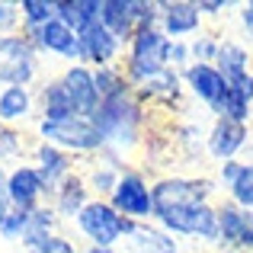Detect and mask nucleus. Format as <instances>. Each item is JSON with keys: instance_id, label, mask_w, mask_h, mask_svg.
I'll use <instances>...</instances> for the list:
<instances>
[{"instance_id": "b1692460", "label": "nucleus", "mask_w": 253, "mask_h": 253, "mask_svg": "<svg viewBox=\"0 0 253 253\" xmlns=\"http://www.w3.org/2000/svg\"><path fill=\"white\" fill-rule=\"evenodd\" d=\"M61 224H64V221L58 218V211L51 209L48 202H45V205H39V209H32V211H29V221H26L23 244H19V247H23V250H29V247H36V244L48 241V237L61 234Z\"/></svg>"}, {"instance_id": "0eeeda50", "label": "nucleus", "mask_w": 253, "mask_h": 253, "mask_svg": "<svg viewBox=\"0 0 253 253\" xmlns=\"http://www.w3.org/2000/svg\"><path fill=\"white\" fill-rule=\"evenodd\" d=\"M135 96L148 112H164V116H183L186 112L183 74L173 68H164L161 74H154L151 81L135 86Z\"/></svg>"}, {"instance_id": "412c9836", "label": "nucleus", "mask_w": 253, "mask_h": 253, "mask_svg": "<svg viewBox=\"0 0 253 253\" xmlns=\"http://www.w3.org/2000/svg\"><path fill=\"white\" fill-rule=\"evenodd\" d=\"M215 68L221 71V77L228 84L237 81V77H244V74H250L253 71V48L244 42L241 36H221Z\"/></svg>"}, {"instance_id": "58836bf2", "label": "nucleus", "mask_w": 253, "mask_h": 253, "mask_svg": "<svg viewBox=\"0 0 253 253\" xmlns=\"http://www.w3.org/2000/svg\"><path fill=\"white\" fill-rule=\"evenodd\" d=\"M237 250H241V253H253V211H244V228H241Z\"/></svg>"}, {"instance_id": "473e14b6", "label": "nucleus", "mask_w": 253, "mask_h": 253, "mask_svg": "<svg viewBox=\"0 0 253 253\" xmlns=\"http://www.w3.org/2000/svg\"><path fill=\"white\" fill-rule=\"evenodd\" d=\"M131 13H135L138 29L161 23V0H131Z\"/></svg>"}, {"instance_id": "72a5a7b5", "label": "nucleus", "mask_w": 253, "mask_h": 253, "mask_svg": "<svg viewBox=\"0 0 253 253\" xmlns=\"http://www.w3.org/2000/svg\"><path fill=\"white\" fill-rule=\"evenodd\" d=\"M23 32V19H19V3L0 0V36H19Z\"/></svg>"}, {"instance_id": "5701e85b", "label": "nucleus", "mask_w": 253, "mask_h": 253, "mask_svg": "<svg viewBox=\"0 0 253 253\" xmlns=\"http://www.w3.org/2000/svg\"><path fill=\"white\" fill-rule=\"evenodd\" d=\"M99 23H103L122 45H128L131 36L138 32L135 13H131V0H103V3H99Z\"/></svg>"}, {"instance_id": "f8f14e48", "label": "nucleus", "mask_w": 253, "mask_h": 253, "mask_svg": "<svg viewBox=\"0 0 253 253\" xmlns=\"http://www.w3.org/2000/svg\"><path fill=\"white\" fill-rule=\"evenodd\" d=\"M161 32L170 42H189L205 29V16L196 0H161Z\"/></svg>"}, {"instance_id": "2f4dec72", "label": "nucleus", "mask_w": 253, "mask_h": 253, "mask_svg": "<svg viewBox=\"0 0 253 253\" xmlns=\"http://www.w3.org/2000/svg\"><path fill=\"white\" fill-rule=\"evenodd\" d=\"M26 221H29V211L13 209L10 215H6L3 221H0V241H6V244H23Z\"/></svg>"}, {"instance_id": "c85d7f7f", "label": "nucleus", "mask_w": 253, "mask_h": 253, "mask_svg": "<svg viewBox=\"0 0 253 253\" xmlns=\"http://www.w3.org/2000/svg\"><path fill=\"white\" fill-rule=\"evenodd\" d=\"M224 199L234 202L237 209H244V211H253V157H244L234 183L224 189Z\"/></svg>"}, {"instance_id": "bb28decb", "label": "nucleus", "mask_w": 253, "mask_h": 253, "mask_svg": "<svg viewBox=\"0 0 253 253\" xmlns=\"http://www.w3.org/2000/svg\"><path fill=\"white\" fill-rule=\"evenodd\" d=\"M93 81H96V90H99V99H116V96H125V93H135V86L128 84L122 64H109V68H96L93 71Z\"/></svg>"}, {"instance_id": "20e7f679", "label": "nucleus", "mask_w": 253, "mask_h": 253, "mask_svg": "<svg viewBox=\"0 0 253 253\" xmlns=\"http://www.w3.org/2000/svg\"><path fill=\"white\" fill-rule=\"evenodd\" d=\"M128 228L131 221L112 209L109 199H90L84 205V211L74 218V231L81 234V241H86V247H99V250H119Z\"/></svg>"}, {"instance_id": "6ab92c4d", "label": "nucleus", "mask_w": 253, "mask_h": 253, "mask_svg": "<svg viewBox=\"0 0 253 253\" xmlns=\"http://www.w3.org/2000/svg\"><path fill=\"white\" fill-rule=\"evenodd\" d=\"M29 119H39L36 86H3L0 90V125L23 128Z\"/></svg>"}, {"instance_id": "4be33fe9", "label": "nucleus", "mask_w": 253, "mask_h": 253, "mask_svg": "<svg viewBox=\"0 0 253 253\" xmlns=\"http://www.w3.org/2000/svg\"><path fill=\"white\" fill-rule=\"evenodd\" d=\"M36 106H39V119H51V122L77 116L58 77H48V81H42L36 86Z\"/></svg>"}, {"instance_id": "c03bdc74", "label": "nucleus", "mask_w": 253, "mask_h": 253, "mask_svg": "<svg viewBox=\"0 0 253 253\" xmlns=\"http://www.w3.org/2000/svg\"><path fill=\"white\" fill-rule=\"evenodd\" d=\"M250 157H253V144H250Z\"/></svg>"}, {"instance_id": "a211bd4d", "label": "nucleus", "mask_w": 253, "mask_h": 253, "mask_svg": "<svg viewBox=\"0 0 253 253\" xmlns=\"http://www.w3.org/2000/svg\"><path fill=\"white\" fill-rule=\"evenodd\" d=\"M29 164H32L39 173H42V179H45V186H48V192H55L58 183H64L71 173L81 170V161H77V157H71L68 151L55 148V144H45V141H36V144H32ZM48 199H51V196H48Z\"/></svg>"}, {"instance_id": "423d86ee", "label": "nucleus", "mask_w": 253, "mask_h": 253, "mask_svg": "<svg viewBox=\"0 0 253 253\" xmlns=\"http://www.w3.org/2000/svg\"><path fill=\"white\" fill-rule=\"evenodd\" d=\"M42 71V58L29 45V39L0 36V90L3 86H32Z\"/></svg>"}, {"instance_id": "9d476101", "label": "nucleus", "mask_w": 253, "mask_h": 253, "mask_svg": "<svg viewBox=\"0 0 253 253\" xmlns=\"http://www.w3.org/2000/svg\"><path fill=\"white\" fill-rule=\"evenodd\" d=\"M23 36L29 39V45L36 48L39 58H58V61H68V64H81L77 32L68 29L58 16L51 19V23L39 26V29H26Z\"/></svg>"}, {"instance_id": "ea45409f", "label": "nucleus", "mask_w": 253, "mask_h": 253, "mask_svg": "<svg viewBox=\"0 0 253 253\" xmlns=\"http://www.w3.org/2000/svg\"><path fill=\"white\" fill-rule=\"evenodd\" d=\"M13 211V199H10V186H6V167H0V221Z\"/></svg>"}, {"instance_id": "dca6fc26", "label": "nucleus", "mask_w": 253, "mask_h": 253, "mask_svg": "<svg viewBox=\"0 0 253 253\" xmlns=\"http://www.w3.org/2000/svg\"><path fill=\"white\" fill-rule=\"evenodd\" d=\"M119 253H183V241L164 231L157 221H135Z\"/></svg>"}, {"instance_id": "79ce46f5", "label": "nucleus", "mask_w": 253, "mask_h": 253, "mask_svg": "<svg viewBox=\"0 0 253 253\" xmlns=\"http://www.w3.org/2000/svg\"><path fill=\"white\" fill-rule=\"evenodd\" d=\"M81 253H119V250H99V247H81Z\"/></svg>"}, {"instance_id": "4c0bfd02", "label": "nucleus", "mask_w": 253, "mask_h": 253, "mask_svg": "<svg viewBox=\"0 0 253 253\" xmlns=\"http://www.w3.org/2000/svg\"><path fill=\"white\" fill-rule=\"evenodd\" d=\"M196 3L205 19H221L228 10H237V3H231V0H196Z\"/></svg>"}, {"instance_id": "7c9ffc66", "label": "nucleus", "mask_w": 253, "mask_h": 253, "mask_svg": "<svg viewBox=\"0 0 253 253\" xmlns=\"http://www.w3.org/2000/svg\"><path fill=\"white\" fill-rule=\"evenodd\" d=\"M218 45H221V32H211V29H202L196 39H189L192 64H215Z\"/></svg>"}, {"instance_id": "cd10ccee", "label": "nucleus", "mask_w": 253, "mask_h": 253, "mask_svg": "<svg viewBox=\"0 0 253 253\" xmlns=\"http://www.w3.org/2000/svg\"><path fill=\"white\" fill-rule=\"evenodd\" d=\"M32 144L29 135L23 128H13V125H0V167L10 161H19L23 164L26 154H32Z\"/></svg>"}, {"instance_id": "f704fd0d", "label": "nucleus", "mask_w": 253, "mask_h": 253, "mask_svg": "<svg viewBox=\"0 0 253 253\" xmlns=\"http://www.w3.org/2000/svg\"><path fill=\"white\" fill-rule=\"evenodd\" d=\"M23 253H81V247H77V241H71L68 234H55V237H48V241L36 244V247H29Z\"/></svg>"}, {"instance_id": "6e6552de", "label": "nucleus", "mask_w": 253, "mask_h": 253, "mask_svg": "<svg viewBox=\"0 0 253 253\" xmlns=\"http://www.w3.org/2000/svg\"><path fill=\"white\" fill-rule=\"evenodd\" d=\"M253 144V125L231 122V119H211L209 135H205V151L209 161L224 164V161H244Z\"/></svg>"}, {"instance_id": "f3484780", "label": "nucleus", "mask_w": 253, "mask_h": 253, "mask_svg": "<svg viewBox=\"0 0 253 253\" xmlns=\"http://www.w3.org/2000/svg\"><path fill=\"white\" fill-rule=\"evenodd\" d=\"M205 135H209V125L196 122V119H176V122L170 125L173 157H179L186 167H202V161H209Z\"/></svg>"}, {"instance_id": "c756f323", "label": "nucleus", "mask_w": 253, "mask_h": 253, "mask_svg": "<svg viewBox=\"0 0 253 253\" xmlns=\"http://www.w3.org/2000/svg\"><path fill=\"white\" fill-rule=\"evenodd\" d=\"M55 3L58 0H19V19L26 29H39V26L55 19Z\"/></svg>"}, {"instance_id": "a19ab883", "label": "nucleus", "mask_w": 253, "mask_h": 253, "mask_svg": "<svg viewBox=\"0 0 253 253\" xmlns=\"http://www.w3.org/2000/svg\"><path fill=\"white\" fill-rule=\"evenodd\" d=\"M231 90L241 93V96L253 106V71H250V74H244V77H237V81H231Z\"/></svg>"}, {"instance_id": "39448f33", "label": "nucleus", "mask_w": 253, "mask_h": 253, "mask_svg": "<svg viewBox=\"0 0 253 253\" xmlns=\"http://www.w3.org/2000/svg\"><path fill=\"white\" fill-rule=\"evenodd\" d=\"M112 209L122 218L135 221H154V176L141 167H131L122 173L116 192L109 196Z\"/></svg>"}, {"instance_id": "c9c22d12", "label": "nucleus", "mask_w": 253, "mask_h": 253, "mask_svg": "<svg viewBox=\"0 0 253 253\" xmlns=\"http://www.w3.org/2000/svg\"><path fill=\"white\" fill-rule=\"evenodd\" d=\"M167 64L173 71L183 74L186 68L192 64V51H189V42H170V51H167Z\"/></svg>"}, {"instance_id": "393cba45", "label": "nucleus", "mask_w": 253, "mask_h": 253, "mask_svg": "<svg viewBox=\"0 0 253 253\" xmlns=\"http://www.w3.org/2000/svg\"><path fill=\"white\" fill-rule=\"evenodd\" d=\"M99 3L103 0H58L55 16L61 19L68 29H74L81 36L84 29H90L93 23H99Z\"/></svg>"}, {"instance_id": "9b49d317", "label": "nucleus", "mask_w": 253, "mask_h": 253, "mask_svg": "<svg viewBox=\"0 0 253 253\" xmlns=\"http://www.w3.org/2000/svg\"><path fill=\"white\" fill-rule=\"evenodd\" d=\"M183 86H186V96L196 106H202L209 116L218 109V103L228 93V81L221 77V71L215 64H189L183 71Z\"/></svg>"}, {"instance_id": "ddd939ff", "label": "nucleus", "mask_w": 253, "mask_h": 253, "mask_svg": "<svg viewBox=\"0 0 253 253\" xmlns=\"http://www.w3.org/2000/svg\"><path fill=\"white\" fill-rule=\"evenodd\" d=\"M6 186H10L13 209H19V211L39 209V205H45V202H48V196H51L48 186H45V179H42V173L32 167L29 161L6 167Z\"/></svg>"}, {"instance_id": "37998d69", "label": "nucleus", "mask_w": 253, "mask_h": 253, "mask_svg": "<svg viewBox=\"0 0 253 253\" xmlns=\"http://www.w3.org/2000/svg\"><path fill=\"white\" fill-rule=\"evenodd\" d=\"M215 253H241V250H215Z\"/></svg>"}, {"instance_id": "f03ea898", "label": "nucleus", "mask_w": 253, "mask_h": 253, "mask_svg": "<svg viewBox=\"0 0 253 253\" xmlns=\"http://www.w3.org/2000/svg\"><path fill=\"white\" fill-rule=\"evenodd\" d=\"M36 141L55 144V148L68 151L77 161H86L93 157L99 148H106L103 135H99L93 116H71V119H36Z\"/></svg>"}, {"instance_id": "a878e982", "label": "nucleus", "mask_w": 253, "mask_h": 253, "mask_svg": "<svg viewBox=\"0 0 253 253\" xmlns=\"http://www.w3.org/2000/svg\"><path fill=\"white\" fill-rule=\"evenodd\" d=\"M244 228V209H237L228 199H218V247L215 250H237Z\"/></svg>"}, {"instance_id": "e433bc0d", "label": "nucleus", "mask_w": 253, "mask_h": 253, "mask_svg": "<svg viewBox=\"0 0 253 253\" xmlns=\"http://www.w3.org/2000/svg\"><path fill=\"white\" fill-rule=\"evenodd\" d=\"M237 29H241V39H244V42L253 45V0L237 3Z\"/></svg>"}, {"instance_id": "2eb2a0df", "label": "nucleus", "mask_w": 253, "mask_h": 253, "mask_svg": "<svg viewBox=\"0 0 253 253\" xmlns=\"http://www.w3.org/2000/svg\"><path fill=\"white\" fill-rule=\"evenodd\" d=\"M64 93H68L71 106H74L77 116H93L99 109V90H96V81H93V68L86 64H64V71L58 74Z\"/></svg>"}, {"instance_id": "4468645a", "label": "nucleus", "mask_w": 253, "mask_h": 253, "mask_svg": "<svg viewBox=\"0 0 253 253\" xmlns=\"http://www.w3.org/2000/svg\"><path fill=\"white\" fill-rule=\"evenodd\" d=\"M77 45H81V64L86 68H109V64H122L125 45L106 29L103 23H93L90 29H84L77 36Z\"/></svg>"}, {"instance_id": "aec40b11", "label": "nucleus", "mask_w": 253, "mask_h": 253, "mask_svg": "<svg viewBox=\"0 0 253 253\" xmlns=\"http://www.w3.org/2000/svg\"><path fill=\"white\" fill-rule=\"evenodd\" d=\"M90 199L93 196H90V189H86V179H84V173L77 170V173H71L64 183L55 186L48 205L58 211V218H61V221H71V224H74V218L84 211V205L90 202Z\"/></svg>"}, {"instance_id": "f257e3e1", "label": "nucleus", "mask_w": 253, "mask_h": 253, "mask_svg": "<svg viewBox=\"0 0 253 253\" xmlns=\"http://www.w3.org/2000/svg\"><path fill=\"white\" fill-rule=\"evenodd\" d=\"M93 122H96L106 148L122 151L125 157L141 148L148 131L154 128L151 112L138 103L135 93H125V96H116V99H103L99 109L93 112Z\"/></svg>"}, {"instance_id": "1a4fd4ad", "label": "nucleus", "mask_w": 253, "mask_h": 253, "mask_svg": "<svg viewBox=\"0 0 253 253\" xmlns=\"http://www.w3.org/2000/svg\"><path fill=\"white\" fill-rule=\"evenodd\" d=\"M125 170H131V164L116 148H99L93 157H86L84 167H81L84 179H86V189H90L93 199H109Z\"/></svg>"}, {"instance_id": "7ed1b4c3", "label": "nucleus", "mask_w": 253, "mask_h": 253, "mask_svg": "<svg viewBox=\"0 0 253 253\" xmlns=\"http://www.w3.org/2000/svg\"><path fill=\"white\" fill-rule=\"evenodd\" d=\"M167 51H170V39L161 32V26H144L131 36V42L125 45L122 55V71L128 77L131 86H141L144 81H151L154 74H161L167 64Z\"/></svg>"}]
</instances>
